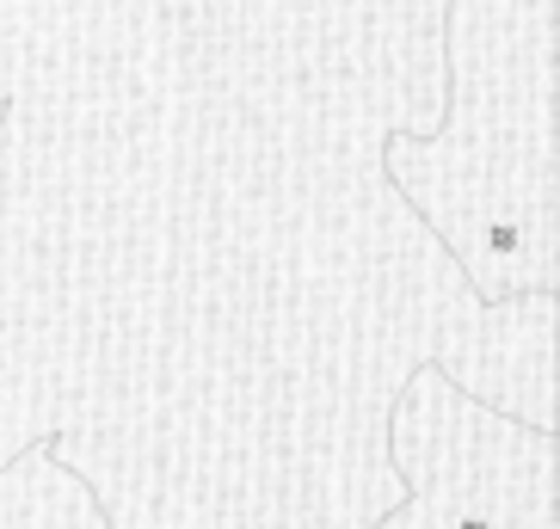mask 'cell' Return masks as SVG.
I'll return each mask as SVG.
<instances>
[{
	"label": "cell",
	"mask_w": 560,
	"mask_h": 529,
	"mask_svg": "<svg viewBox=\"0 0 560 529\" xmlns=\"http://www.w3.org/2000/svg\"><path fill=\"white\" fill-rule=\"evenodd\" d=\"M382 456L400 498L370 529H555V431L468 395L438 364H412L388 400Z\"/></svg>",
	"instance_id": "6da1fadb"
}]
</instances>
